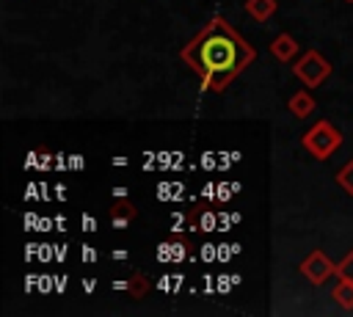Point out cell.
Wrapping results in <instances>:
<instances>
[{
  "instance_id": "obj_7",
  "label": "cell",
  "mask_w": 353,
  "mask_h": 317,
  "mask_svg": "<svg viewBox=\"0 0 353 317\" xmlns=\"http://www.w3.org/2000/svg\"><path fill=\"white\" fill-rule=\"evenodd\" d=\"M270 55H273L276 61H281V63H290V61H295V55H298V41H295L290 33H279V36L270 41Z\"/></svg>"
},
{
  "instance_id": "obj_12",
  "label": "cell",
  "mask_w": 353,
  "mask_h": 317,
  "mask_svg": "<svg viewBox=\"0 0 353 317\" xmlns=\"http://www.w3.org/2000/svg\"><path fill=\"white\" fill-rule=\"evenodd\" d=\"M336 276L339 278H347V281H353V248L345 254V259L336 265Z\"/></svg>"
},
{
  "instance_id": "obj_1",
  "label": "cell",
  "mask_w": 353,
  "mask_h": 317,
  "mask_svg": "<svg viewBox=\"0 0 353 317\" xmlns=\"http://www.w3.org/2000/svg\"><path fill=\"white\" fill-rule=\"evenodd\" d=\"M179 58L201 74V91H223L256 58V50L223 19L212 17L182 50Z\"/></svg>"
},
{
  "instance_id": "obj_9",
  "label": "cell",
  "mask_w": 353,
  "mask_h": 317,
  "mask_svg": "<svg viewBox=\"0 0 353 317\" xmlns=\"http://www.w3.org/2000/svg\"><path fill=\"white\" fill-rule=\"evenodd\" d=\"M331 298H334L336 306H342V309H353V281L339 278L336 287L331 289Z\"/></svg>"
},
{
  "instance_id": "obj_5",
  "label": "cell",
  "mask_w": 353,
  "mask_h": 317,
  "mask_svg": "<svg viewBox=\"0 0 353 317\" xmlns=\"http://www.w3.org/2000/svg\"><path fill=\"white\" fill-rule=\"evenodd\" d=\"M135 215H138V207H135L132 198H127V196H116V198L110 201V223H113L116 229H124Z\"/></svg>"
},
{
  "instance_id": "obj_14",
  "label": "cell",
  "mask_w": 353,
  "mask_h": 317,
  "mask_svg": "<svg viewBox=\"0 0 353 317\" xmlns=\"http://www.w3.org/2000/svg\"><path fill=\"white\" fill-rule=\"evenodd\" d=\"M345 3H353V0H345Z\"/></svg>"
},
{
  "instance_id": "obj_3",
  "label": "cell",
  "mask_w": 353,
  "mask_h": 317,
  "mask_svg": "<svg viewBox=\"0 0 353 317\" xmlns=\"http://www.w3.org/2000/svg\"><path fill=\"white\" fill-rule=\"evenodd\" d=\"M331 61L320 52V50H306L295 63H292V74L306 85V88H320L328 77H331Z\"/></svg>"
},
{
  "instance_id": "obj_10",
  "label": "cell",
  "mask_w": 353,
  "mask_h": 317,
  "mask_svg": "<svg viewBox=\"0 0 353 317\" xmlns=\"http://www.w3.org/2000/svg\"><path fill=\"white\" fill-rule=\"evenodd\" d=\"M116 287H119V289H130V295H132L135 300H141V298L146 295V289H149V281H146L143 273H132L127 281H119Z\"/></svg>"
},
{
  "instance_id": "obj_6",
  "label": "cell",
  "mask_w": 353,
  "mask_h": 317,
  "mask_svg": "<svg viewBox=\"0 0 353 317\" xmlns=\"http://www.w3.org/2000/svg\"><path fill=\"white\" fill-rule=\"evenodd\" d=\"M287 108H290V113L295 116V119H309L312 113H314V108H317V102H314V96H312V88H301V91H295L290 99H287Z\"/></svg>"
},
{
  "instance_id": "obj_11",
  "label": "cell",
  "mask_w": 353,
  "mask_h": 317,
  "mask_svg": "<svg viewBox=\"0 0 353 317\" xmlns=\"http://www.w3.org/2000/svg\"><path fill=\"white\" fill-rule=\"evenodd\" d=\"M336 185H339L347 196H353V157L336 171Z\"/></svg>"
},
{
  "instance_id": "obj_2",
  "label": "cell",
  "mask_w": 353,
  "mask_h": 317,
  "mask_svg": "<svg viewBox=\"0 0 353 317\" xmlns=\"http://www.w3.org/2000/svg\"><path fill=\"white\" fill-rule=\"evenodd\" d=\"M301 143H303V149H306L314 160H328V157L342 146V132H339L328 119H323V121H314V124L303 132Z\"/></svg>"
},
{
  "instance_id": "obj_4",
  "label": "cell",
  "mask_w": 353,
  "mask_h": 317,
  "mask_svg": "<svg viewBox=\"0 0 353 317\" xmlns=\"http://www.w3.org/2000/svg\"><path fill=\"white\" fill-rule=\"evenodd\" d=\"M298 273L309 281V284H314V287H320V284H325L331 276H336V265L325 256V251H320V248H314L301 265H298Z\"/></svg>"
},
{
  "instance_id": "obj_13",
  "label": "cell",
  "mask_w": 353,
  "mask_h": 317,
  "mask_svg": "<svg viewBox=\"0 0 353 317\" xmlns=\"http://www.w3.org/2000/svg\"><path fill=\"white\" fill-rule=\"evenodd\" d=\"M113 259H127V251H124V248H116V251H113Z\"/></svg>"
},
{
  "instance_id": "obj_8",
  "label": "cell",
  "mask_w": 353,
  "mask_h": 317,
  "mask_svg": "<svg viewBox=\"0 0 353 317\" xmlns=\"http://www.w3.org/2000/svg\"><path fill=\"white\" fill-rule=\"evenodd\" d=\"M243 8L248 11V17L254 22H268L276 11H279V3L276 0H245Z\"/></svg>"
}]
</instances>
